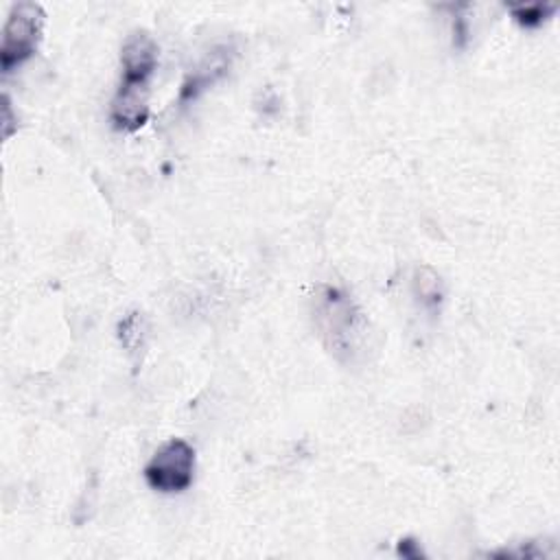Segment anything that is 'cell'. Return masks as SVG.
Returning a JSON list of instances; mask_svg holds the SVG:
<instances>
[{
  "mask_svg": "<svg viewBox=\"0 0 560 560\" xmlns=\"http://www.w3.org/2000/svg\"><path fill=\"white\" fill-rule=\"evenodd\" d=\"M313 319L324 343L337 357H350L365 330L354 302L343 291L328 284L319 287L313 295Z\"/></svg>",
  "mask_w": 560,
  "mask_h": 560,
  "instance_id": "6da1fadb",
  "label": "cell"
},
{
  "mask_svg": "<svg viewBox=\"0 0 560 560\" xmlns=\"http://www.w3.org/2000/svg\"><path fill=\"white\" fill-rule=\"evenodd\" d=\"M44 11L35 2H18L11 7L0 44V68L11 74L24 61H28L42 39Z\"/></svg>",
  "mask_w": 560,
  "mask_h": 560,
  "instance_id": "7a4b0ae2",
  "label": "cell"
},
{
  "mask_svg": "<svg viewBox=\"0 0 560 560\" xmlns=\"http://www.w3.org/2000/svg\"><path fill=\"white\" fill-rule=\"evenodd\" d=\"M197 455L184 438H171L147 462L142 475L151 490L162 494L184 492L192 486Z\"/></svg>",
  "mask_w": 560,
  "mask_h": 560,
  "instance_id": "3957f363",
  "label": "cell"
},
{
  "mask_svg": "<svg viewBox=\"0 0 560 560\" xmlns=\"http://www.w3.org/2000/svg\"><path fill=\"white\" fill-rule=\"evenodd\" d=\"M158 68V44L147 31H133L127 35L120 48V81L149 83Z\"/></svg>",
  "mask_w": 560,
  "mask_h": 560,
  "instance_id": "277c9868",
  "label": "cell"
},
{
  "mask_svg": "<svg viewBox=\"0 0 560 560\" xmlns=\"http://www.w3.org/2000/svg\"><path fill=\"white\" fill-rule=\"evenodd\" d=\"M149 118V83L120 81L112 105L109 120L118 131H138Z\"/></svg>",
  "mask_w": 560,
  "mask_h": 560,
  "instance_id": "5b68a950",
  "label": "cell"
},
{
  "mask_svg": "<svg viewBox=\"0 0 560 560\" xmlns=\"http://www.w3.org/2000/svg\"><path fill=\"white\" fill-rule=\"evenodd\" d=\"M232 48L230 46H221L214 48L199 66L197 70L186 79L184 88H182V98H195L199 92H203L208 85H212L219 77L225 74V70L232 63Z\"/></svg>",
  "mask_w": 560,
  "mask_h": 560,
  "instance_id": "8992f818",
  "label": "cell"
},
{
  "mask_svg": "<svg viewBox=\"0 0 560 560\" xmlns=\"http://www.w3.org/2000/svg\"><path fill=\"white\" fill-rule=\"evenodd\" d=\"M411 289H413V295L418 298V302L427 308H435L444 298V284H442L440 273L427 265L416 267L413 278H411Z\"/></svg>",
  "mask_w": 560,
  "mask_h": 560,
  "instance_id": "52a82bcc",
  "label": "cell"
},
{
  "mask_svg": "<svg viewBox=\"0 0 560 560\" xmlns=\"http://www.w3.org/2000/svg\"><path fill=\"white\" fill-rule=\"evenodd\" d=\"M118 339L129 352H138L144 343V326L140 313H129L120 324H118Z\"/></svg>",
  "mask_w": 560,
  "mask_h": 560,
  "instance_id": "ba28073f",
  "label": "cell"
},
{
  "mask_svg": "<svg viewBox=\"0 0 560 560\" xmlns=\"http://www.w3.org/2000/svg\"><path fill=\"white\" fill-rule=\"evenodd\" d=\"M556 11V4H525V7H510V13L523 28H536L540 26L551 13Z\"/></svg>",
  "mask_w": 560,
  "mask_h": 560,
  "instance_id": "9c48e42d",
  "label": "cell"
}]
</instances>
